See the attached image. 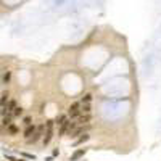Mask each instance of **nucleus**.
I'll return each instance as SVG.
<instances>
[{"instance_id": "1", "label": "nucleus", "mask_w": 161, "mask_h": 161, "mask_svg": "<svg viewBox=\"0 0 161 161\" xmlns=\"http://www.w3.org/2000/svg\"><path fill=\"white\" fill-rule=\"evenodd\" d=\"M53 137V121H47V132L44 137V145H49Z\"/></svg>"}, {"instance_id": "2", "label": "nucleus", "mask_w": 161, "mask_h": 161, "mask_svg": "<svg viewBox=\"0 0 161 161\" xmlns=\"http://www.w3.org/2000/svg\"><path fill=\"white\" fill-rule=\"evenodd\" d=\"M42 134H44V126H39V127H36V132H34V135H32L31 139H27V142H29V144H36V142H39V140H40Z\"/></svg>"}, {"instance_id": "3", "label": "nucleus", "mask_w": 161, "mask_h": 161, "mask_svg": "<svg viewBox=\"0 0 161 161\" xmlns=\"http://www.w3.org/2000/svg\"><path fill=\"white\" fill-rule=\"evenodd\" d=\"M69 116L71 118L80 116V105H79V103H73V105L69 106Z\"/></svg>"}, {"instance_id": "4", "label": "nucleus", "mask_w": 161, "mask_h": 161, "mask_svg": "<svg viewBox=\"0 0 161 161\" xmlns=\"http://www.w3.org/2000/svg\"><path fill=\"white\" fill-rule=\"evenodd\" d=\"M2 108H3V115H11L13 110L16 108V102L15 100H10L5 106H2Z\"/></svg>"}, {"instance_id": "5", "label": "nucleus", "mask_w": 161, "mask_h": 161, "mask_svg": "<svg viewBox=\"0 0 161 161\" xmlns=\"http://www.w3.org/2000/svg\"><path fill=\"white\" fill-rule=\"evenodd\" d=\"M86 155V148H79V150H76L73 155H71V161H77L79 158H82V156Z\"/></svg>"}, {"instance_id": "6", "label": "nucleus", "mask_w": 161, "mask_h": 161, "mask_svg": "<svg viewBox=\"0 0 161 161\" xmlns=\"http://www.w3.org/2000/svg\"><path fill=\"white\" fill-rule=\"evenodd\" d=\"M34 132H36V127L34 126H27L26 131H24V137H26V139H31V137L34 135Z\"/></svg>"}, {"instance_id": "7", "label": "nucleus", "mask_w": 161, "mask_h": 161, "mask_svg": "<svg viewBox=\"0 0 161 161\" xmlns=\"http://www.w3.org/2000/svg\"><path fill=\"white\" fill-rule=\"evenodd\" d=\"M80 113H82V115H89V113H90V103H82Z\"/></svg>"}, {"instance_id": "8", "label": "nucleus", "mask_w": 161, "mask_h": 161, "mask_svg": "<svg viewBox=\"0 0 161 161\" xmlns=\"http://www.w3.org/2000/svg\"><path fill=\"white\" fill-rule=\"evenodd\" d=\"M60 126H61V129H60V135H65V132L69 129V121L66 119V121L63 122V124H60Z\"/></svg>"}, {"instance_id": "9", "label": "nucleus", "mask_w": 161, "mask_h": 161, "mask_svg": "<svg viewBox=\"0 0 161 161\" xmlns=\"http://www.w3.org/2000/svg\"><path fill=\"white\" fill-rule=\"evenodd\" d=\"M8 102V92H3L2 97H0V106H5Z\"/></svg>"}, {"instance_id": "10", "label": "nucleus", "mask_w": 161, "mask_h": 161, "mask_svg": "<svg viewBox=\"0 0 161 161\" xmlns=\"http://www.w3.org/2000/svg\"><path fill=\"white\" fill-rule=\"evenodd\" d=\"M7 131H8V134H11V135L18 134V127H16L15 124H10V126H7Z\"/></svg>"}, {"instance_id": "11", "label": "nucleus", "mask_w": 161, "mask_h": 161, "mask_svg": "<svg viewBox=\"0 0 161 161\" xmlns=\"http://www.w3.org/2000/svg\"><path fill=\"white\" fill-rule=\"evenodd\" d=\"M90 121V115H82L79 116V124H84V122H89Z\"/></svg>"}, {"instance_id": "12", "label": "nucleus", "mask_w": 161, "mask_h": 161, "mask_svg": "<svg viewBox=\"0 0 161 161\" xmlns=\"http://www.w3.org/2000/svg\"><path fill=\"white\" fill-rule=\"evenodd\" d=\"M23 115V108L21 106H16L15 110H13V113H11V116H21Z\"/></svg>"}, {"instance_id": "13", "label": "nucleus", "mask_w": 161, "mask_h": 161, "mask_svg": "<svg viewBox=\"0 0 161 161\" xmlns=\"http://www.w3.org/2000/svg\"><path fill=\"white\" fill-rule=\"evenodd\" d=\"M86 140H89V135H87V134H84L82 137H79V139H77V140H76V145L82 144V142H86Z\"/></svg>"}, {"instance_id": "14", "label": "nucleus", "mask_w": 161, "mask_h": 161, "mask_svg": "<svg viewBox=\"0 0 161 161\" xmlns=\"http://www.w3.org/2000/svg\"><path fill=\"white\" fill-rule=\"evenodd\" d=\"M65 121H66V116H65V115H60V116L55 119V122H58V124H63Z\"/></svg>"}, {"instance_id": "15", "label": "nucleus", "mask_w": 161, "mask_h": 161, "mask_svg": "<svg viewBox=\"0 0 161 161\" xmlns=\"http://www.w3.org/2000/svg\"><path fill=\"white\" fill-rule=\"evenodd\" d=\"M90 100H92V95H90V93H87V95L82 98V103H90Z\"/></svg>"}, {"instance_id": "16", "label": "nucleus", "mask_w": 161, "mask_h": 161, "mask_svg": "<svg viewBox=\"0 0 161 161\" xmlns=\"http://www.w3.org/2000/svg\"><path fill=\"white\" fill-rule=\"evenodd\" d=\"M31 121H32V119H31V118H29V116H26V118H24V119H23V122H24V124H26V126H31Z\"/></svg>"}, {"instance_id": "17", "label": "nucleus", "mask_w": 161, "mask_h": 161, "mask_svg": "<svg viewBox=\"0 0 161 161\" xmlns=\"http://www.w3.org/2000/svg\"><path fill=\"white\" fill-rule=\"evenodd\" d=\"M10 73H7V74H3V82H8V80H10Z\"/></svg>"}]
</instances>
